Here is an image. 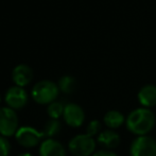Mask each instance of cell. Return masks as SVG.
Instances as JSON below:
<instances>
[{
  "instance_id": "2e32d148",
  "label": "cell",
  "mask_w": 156,
  "mask_h": 156,
  "mask_svg": "<svg viewBox=\"0 0 156 156\" xmlns=\"http://www.w3.org/2000/svg\"><path fill=\"white\" fill-rule=\"evenodd\" d=\"M64 109H65V105L62 102L54 101L49 104L47 108V113L51 119H58L61 116H63Z\"/></svg>"
},
{
  "instance_id": "5bb4252c",
  "label": "cell",
  "mask_w": 156,
  "mask_h": 156,
  "mask_svg": "<svg viewBox=\"0 0 156 156\" xmlns=\"http://www.w3.org/2000/svg\"><path fill=\"white\" fill-rule=\"evenodd\" d=\"M58 89L64 94H72L76 88V80L71 76H64L58 80Z\"/></svg>"
},
{
  "instance_id": "9a60e30c",
  "label": "cell",
  "mask_w": 156,
  "mask_h": 156,
  "mask_svg": "<svg viewBox=\"0 0 156 156\" xmlns=\"http://www.w3.org/2000/svg\"><path fill=\"white\" fill-rule=\"evenodd\" d=\"M61 129H62V124L58 121V119H50L46 122L43 129V134L45 137H47V139L52 138L60 133Z\"/></svg>"
},
{
  "instance_id": "6da1fadb",
  "label": "cell",
  "mask_w": 156,
  "mask_h": 156,
  "mask_svg": "<svg viewBox=\"0 0 156 156\" xmlns=\"http://www.w3.org/2000/svg\"><path fill=\"white\" fill-rule=\"evenodd\" d=\"M156 124V117L152 109L137 107L127 115L125 126L129 133L138 136H147L152 132Z\"/></svg>"
},
{
  "instance_id": "e0dca14e",
  "label": "cell",
  "mask_w": 156,
  "mask_h": 156,
  "mask_svg": "<svg viewBox=\"0 0 156 156\" xmlns=\"http://www.w3.org/2000/svg\"><path fill=\"white\" fill-rule=\"evenodd\" d=\"M101 133V122L99 120L94 119L91 120L86 126V132L85 134H87L90 137H94V136H98Z\"/></svg>"
},
{
  "instance_id": "3957f363",
  "label": "cell",
  "mask_w": 156,
  "mask_h": 156,
  "mask_svg": "<svg viewBox=\"0 0 156 156\" xmlns=\"http://www.w3.org/2000/svg\"><path fill=\"white\" fill-rule=\"evenodd\" d=\"M68 150L73 156H93L96 152V140L87 134H79L68 142Z\"/></svg>"
},
{
  "instance_id": "ba28073f",
  "label": "cell",
  "mask_w": 156,
  "mask_h": 156,
  "mask_svg": "<svg viewBox=\"0 0 156 156\" xmlns=\"http://www.w3.org/2000/svg\"><path fill=\"white\" fill-rule=\"evenodd\" d=\"M5 102L10 108L20 109L28 103V94L23 87H10L5 94Z\"/></svg>"
},
{
  "instance_id": "52a82bcc",
  "label": "cell",
  "mask_w": 156,
  "mask_h": 156,
  "mask_svg": "<svg viewBox=\"0 0 156 156\" xmlns=\"http://www.w3.org/2000/svg\"><path fill=\"white\" fill-rule=\"evenodd\" d=\"M64 121L71 127H79L84 123L85 113L76 103H68L65 105L63 114Z\"/></svg>"
},
{
  "instance_id": "7a4b0ae2",
  "label": "cell",
  "mask_w": 156,
  "mask_h": 156,
  "mask_svg": "<svg viewBox=\"0 0 156 156\" xmlns=\"http://www.w3.org/2000/svg\"><path fill=\"white\" fill-rule=\"evenodd\" d=\"M58 86L54 82L44 80L33 86L31 94L33 100L38 104H50L54 102L58 96Z\"/></svg>"
},
{
  "instance_id": "8fae6325",
  "label": "cell",
  "mask_w": 156,
  "mask_h": 156,
  "mask_svg": "<svg viewBox=\"0 0 156 156\" xmlns=\"http://www.w3.org/2000/svg\"><path fill=\"white\" fill-rule=\"evenodd\" d=\"M12 79L16 86L23 87L30 84V82L33 79V70L31 67L25 64H20L17 65L16 67L13 69L12 72Z\"/></svg>"
},
{
  "instance_id": "d6986e66",
  "label": "cell",
  "mask_w": 156,
  "mask_h": 156,
  "mask_svg": "<svg viewBox=\"0 0 156 156\" xmlns=\"http://www.w3.org/2000/svg\"><path fill=\"white\" fill-rule=\"evenodd\" d=\"M93 156H118L117 153H115L113 150H106V149H103V150H99L97 152H94Z\"/></svg>"
},
{
  "instance_id": "ac0fdd59",
  "label": "cell",
  "mask_w": 156,
  "mask_h": 156,
  "mask_svg": "<svg viewBox=\"0 0 156 156\" xmlns=\"http://www.w3.org/2000/svg\"><path fill=\"white\" fill-rule=\"evenodd\" d=\"M11 151V144L3 136H0V156H9Z\"/></svg>"
},
{
  "instance_id": "4fadbf2b",
  "label": "cell",
  "mask_w": 156,
  "mask_h": 156,
  "mask_svg": "<svg viewBox=\"0 0 156 156\" xmlns=\"http://www.w3.org/2000/svg\"><path fill=\"white\" fill-rule=\"evenodd\" d=\"M125 119L126 118L123 116V114L116 109H111L108 111L103 117V122L109 129H116L121 127L125 124Z\"/></svg>"
},
{
  "instance_id": "9c48e42d",
  "label": "cell",
  "mask_w": 156,
  "mask_h": 156,
  "mask_svg": "<svg viewBox=\"0 0 156 156\" xmlns=\"http://www.w3.org/2000/svg\"><path fill=\"white\" fill-rule=\"evenodd\" d=\"M97 142L106 150H114L118 148L121 142V137L115 129H104L97 137Z\"/></svg>"
},
{
  "instance_id": "5b68a950",
  "label": "cell",
  "mask_w": 156,
  "mask_h": 156,
  "mask_svg": "<svg viewBox=\"0 0 156 156\" xmlns=\"http://www.w3.org/2000/svg\"><path fill=\"white\" fill-rule=\"evenodd\" d=\"M18 129V117L14 109L0 107V134L3 137H10Z\"/></svg>"
},
{
  "instance_id": "8992f818",
  "label": "cell",
  "mask_w": 156,
  "mask_h": 156,
  "mask_svg": "<svg viewBox=\"0 0 156 156\" xmlns=\"http://www.w3.org/2000/svg\"><path fill=\"white\" fill-rule=\"evenodd\" d=\"M45 137L43 132H38L36 129L31 126H23L17 129L15 134L17 142L23 148H34L38 146L43 138Z\"/></svg>"
},
{
  "instance_id": "30bf717a",
  "label": "cell",
  "mask_w": 156,
  "mask_h": 156,
  "mask_svg": "<svg viewBox=\"0 0 156 156\" xmlns=\"http://www.w3.org/2000/svg\"><path fill=\"white\" fill-rule=\"evenodd\" d=\"M137 100L142 107L152 108L156 106V85L147 84L139 89L137 94Z\"/></svg>"
},
{
  "instance_id": "7c38bea8",
  "label": "cell",
  "mask_w": 156,
  "mask_h": 156,
  "mask_svg": "<svg viewBox=\"0 0 156 156\" xmlns=\"http://www.w3.org/2000/svg\"><path fill=\"white\" fill-rule=\"evenodd\" d=\"M39 156H66V150L58 140L48 138L39 147Z\"/></svg>"
},
{
  "instance_id": "277c9868",
  "label": "cell",
  "mask_w": 156,
  "mask_h": 156,
  "mask_svg": "<svg viewBox=\"0 0 156 156\" xmlns=\"http://www.w3.org/2000/svg\"><path fill=\"white\" fill-rule=\"evenodd\" d=\"M131 156H156V140L151 136H138L129 146Z\"/></svg>"
},
{
  "instance_id": "ffe728a7",
  "label": "cell",
  "mask_w": 156,
  "mask_h": 156,
  "mask_svg": "<svg viewBox=\"0 0 156 156\" xmlns=\"http://www.w3.org/2000/svg\"><path fill=\"white\" fill-rule=\"evenodd\" d=\"M18 156H32L30 153H23V154H19Z\"/></svg>"
}]
</instances>
